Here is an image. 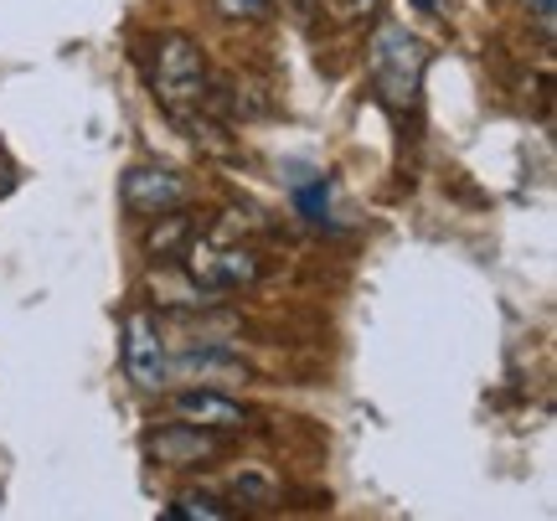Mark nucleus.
Returning <instances> with one entry per match:
<instances>
[{"mask_svg": "<svg viewBox=\"0 0 557 521\" xmlns=\"http://www.w3.org/2000/svg\"><path fill=\"white\" fill-rule=\"evenodd\" d=\"M367 67L387 109H413L423 94V67H429V47L408 32V26H382L372 47H367Z\"/></svg>", "mask_w": 557, "mask_h": 521, "instance_id": "nucleus-1", "label": "nucleus"}, {"mask_svg": "<svg viewBox=\"0 0 557 521\" xmlns=\"http://www.w3.org/2000/svg\"><path fill=\"white\" fill-rule=\"evenodd\" d=\"M156 94L171 114H191L207 99V62L191 37H160L156 47Z\"/></svg>", "mask_w": 557, "mask_h": 521, "instance_id": "nucleus-2", "label": "nucleus"}, {"mask_svg": "<svg viewBox=\"0 0 557 521\" xmlns=\"http://www.w3.org/2000/svg\"><path fill=\"white\" fill-rule=\"evenodd\" d=\"M120 357H124V372H129L135 387H145V393H160V387H165V342H160V321L150 310H129V315H124Z\"/></svg>", "mask_w": 557, "mask_h": 521, "instance_id": "nucleus-3", "label": "nucleus"}, {"mask_svg": "<svg viewBox=\"0 0 557 521\" xmlns=\"http://www.w3.org/2000/svg\"><path fill=\"white\" fill-rule=\"evenodd\" d=\"M124 207L139 212V218H165V212H176L181 201L191 197V186L176 176V171H160V165H139L124 176Z\"/></svg>", "mask_w": 557, "mask_h": 521, "instance_id": "nucleus-4", "label": "nucleus"}, {"mask_svg": "<svg viewBox=\"0 0 557 521\" xmlns=\"http://www.w3.org/2000/svg\"><path fill=\"white\" fill-rule=\"evenodd\" d=\"M186 259H191L186 269H191L207 289H238V284L259 280V259H253L248 248H207V243H197Z\"/></svg>", "mask_w": 557, "mask_h": 521, "instance_id": "nucleus-5", "label": "nucleus"}, {"mask_svg": "<svg viewBox=\"0 0 557 521\" xmlns=\"http://www.w3.org/2000/svg\"><path fill=\"white\" fill-rule=\"evenodd\" d=\"M176 413L191 429H218V434H233V429H243V402L227 398V393H212V387H186L176 398Z\"/></svg>", "mask_w": 557, "mask_h": 521, "instance_id": "nucleus-6", "label": "nucleus"}, {"mask_svg": "<svg viewBox=\"0 0 557 521\" xmlns=\"http://www.w3.org/2000/svg\"><path fill=\"white\" fill-rule=\"evenodd\" d=\"M150 455H156L160 464H201V460H212L218 455V439H207L201 429H191V423H181V429H165V434H156V439L145 444Z\"/></svg>", "mask_w": 557, "mask_h": 521, "instance_id": "nucleus-7", "label": "nucleus"}, {"mask_svg": "<svg viewBox=\"0 0 557 521\" xmlns=\"http://www.w3.org/2000/svg\"><path fill=\"white\" fill-rule=\"evenodd\" d=\"M165 517L171 521H227L233 511L218 496H207V491H186V496H176V501L165 506Z\"/></svg>", "mask_w": 557, "mask_h": 521, "instance_id": "nucleus-8", "label": "nucleus"}, {"mask_svg": "<svg viewBox=\"0 0 557 521\" xmlns=\"http://www.w3.org/2000/svg\"><path fill=\"white\" fill-rule=\"evenodd\" d=\"M295 207H299V218L305 222L325 227V212H331V181L325 176H315V181L295 176Z\"/></svg>", "mask_w": 557, "mask_h": 521, "instance_id": "nucleus-9", "label": "nucleus"}, {"mask_svg": "<svg viewBox=\"0 0 557 521\" xmlns=\"http://www.w3.org/2000/svg\"><path fill=\"white\" fill-rule=\"evenodd\" d=\"M186 233H191V227L165 212V227H156V233H150V253H171V248H181V243H186Z\"/></svg>", "mask_w": 557, "mask_h": 521, "instance_id": "nucleus-10", "label": "nucleus"}, {"mask_svg": "<svg viewBox=\"0 0 557 521\" xmlns=\"http://www.w3.org/2000/svg\"><path fill=\"white\" fill-rule=\"evenodd\" d=\"M222 5V16H259L269 0H218Z\"/></svg>", "mask_w": 557, "mask_h": 521, "instance_id": "nucleus-11", "label": "nucleus"}, {"mask_svg": "<svg viewBox=\"0 0 557 521\" xmlns=\"http://www.w3.org/2000/svg\"><path fill=\"white\" fill-rule=\"evenodd\" d=\"M341 5V16H351V21H361V16H372V11H377L382 0H336Z\"/></svg>", "mask_w": 557, "mask_h": 521, "instance_id": "nucleus-12", "label": "nucleus"}, {"mask_svg": "<svg viewBox=\"0 0 557 521\" xmlns=\"http://www.w3.org/2000/svg\"><path fill=\"white\" fill-rule=\"evenodd\" d=\"M521 5H527V11H532V16L542 21V32H553V11H557V0H521Z\"/></svg>", "mask_w": 557, "mask_h": 521, "instance_id": "nucleus-13", "label": "nucleus"}, {"mask_svg": "<svg viewBox=\"0 0 557 521\" xmlns=\"http://www.w3.org/2000/svg\"><path fill=\"white\" fill-rule=\"evenodd\" d=\"M413 11H423V16H449V0H408Z\"/></svg>", "mask_w": 557, "mask_h": 521, "instance_id": "nucleus-14", "label": "nucleus"}]
</instances>
